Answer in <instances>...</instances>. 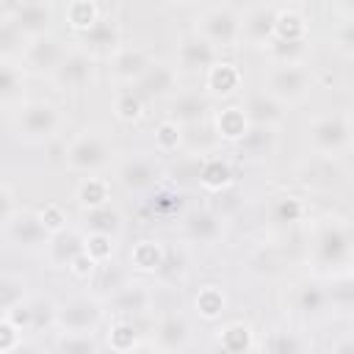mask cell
Segmentation results:
<instances>
[{
  "label": "cell",
  "instance_id": "52a82bcc",
  "mask_svg": "<svg viewBox=\"0 0 354 354\" xmlns=\"http://www.w3.org/2000/svg\"><path fill=\"white\" fill-rule=\"evenodd\" d=\"M194 33H199L218 53L241 47V6L235 3L202 6L194 17Z\"/></svg>",
  "mask_w": 354,
  "mask_h": 354
},
{
  "label": "cell",
  "instance_id": "91938a15",
  "mask_svg": "<svg viewBox=\"0 0 354 354\" xmlns=\"http://www.w3.org/2000/svg\"><path fill=\"white\" fill-rule=\"evenodd\" d=\"M28 299H30V296H28ZM28 299H25L22 304H17L11 313L3 315L19 335H22V332H30V326H33V315H30V301H28Z\"/></svg>",
  "mask_w": 354,
  "mask_h": 354
},
{
  "label": "cell",
  "instance_id": "d6986e66",
  "mask_svg": "<svg viewBox=\"0 0 354 354\" xmlns=\"http://www.w3.org/2000/svg\"><path fill=\"white\" fill-rule=\"evenodd\" d=\"M210 113H213V100L202 91V86L199 88H180L166 102V119L177 122L183 130L210 122Z\"/></svg>",
  "mask_w": 354,
  "mask_h": 354
},
{
  "label": "cell",
  "instance_id": "4fadbf2b",
  "mask_svg": "<svg viewBox=\"0 0 354 354\" xmlns=\"http://www.w3.org/2000/svg\"><path fill=\"white\" fill-rule=\"evenodd\" d=\"M72 44L77 50H83L88 58H94L97 64L100 61H108L122 44H124V36H122V25L111 17V14H102L86 33L75 36Z\"/></svg>",
  "mask_w": 354,
  "mask_h": 354
},
{
  "label": "cell",
  "instance_id": "7bdbcfd3",
  "mask_svg": "<svg viewBox=\"0 0 354 354\" xmlns=\"http://www.w3.org/2000/svg\"><path fill=\"white\" fill-rule=\"evenodd\" d=\"M326 282V296H329V310L340 313V315H348L351 307H354V279H351V268L348 271H340V274H332L324 279Z\"/></svg>",
  "mask_w": 354,
  "mask_h": 354
},
{
  "label": "cell",
  "instance_id": "2e32d148",
  "mask_svg": "<svg viewBox=\"0 0 354 354\" xmlns=\"http://www.w3.org/2000/svg\"><path fill=\"white\" fill-rule=\"evenodd\" d=\"M180 224V235L185 243L194 246H213L224 238V221L207 207V205H191L185 207V213L177 218Z\"/></svg>",
  "mask_w": 354,
  "mask_h": 354
},
{
  "label": "cell",
  "instance_id": "83f0119b",
  "mask_svg": "<svg viewBox=\"0 0 354 354\" xmlns=\"http://www.w3.org/2000/svg\"><path fill=\"white\" fill-rule=\"evenodd\" d=\"M235 149H238L241 158L263 163V160H268V158L277 155V149H279V130H277V127H257V124H249L246 136L235 144Z\"/></svg>",
  "mask_w": 354,
  "mask_h": 354
},
{
  "label": "cell",
  "instance_id": "74e56055",
  "mask_svg": "<svg viewBox=\"0 0 354 354\" xmlns=\"http://www.w3.org/2000/svg\"><path fill=\"white\" fill-rule=\"evenodd\" d=\"M268 213H271V221L277 227H296L310 216V207L296 194H279V196H274Z\"/></svg>",
  "mask_w": 354,
  "mask_h": 354
},
{
  "label": "cell",
  "instance_id": "7dc6e473",
  "mask_svg": "<svg viewBox=\"0 0 354 354\" xmlns=\"http://www.w3.org/2000/svg\"><path fill=\"white\" fill-rule=\"evenodd\" d=\"M53 354H102L97 335H72L58 332L53 340Z\"/></svg>",
  "mask_w": 354,
  "mask_h": 354
},
{
  "label": "cell",
  "instance_id": "8d00e7d4",
  "mask_svg": "<svg viewBox=\"0 0 354 354\" xmlns=\"http://www.w3.org/2000/svg\"><path fill=\"white\" fill-rule=\"evenodd\" d=\"M75 202L80 210H91V207H102L111 202V180H105L102 174H91V177H80L75 185Z\"/></svg>",
  "mask_w": 354,
  "mask_h": 354
},
{
  "label": "cell",
  "instance_id": "f546056e",
  "mask_svg": "<svg viewBox=\"0 0 354 354\" xmlns=\"http://www.w3.org/2000/svg\"><path fill=\"white\" fill-rule=\"evenodd\" d=\"M260 348H263V354H307L310 340L301 329L288 326V324H277L263 335Z\"/></svg>",
  "mask_w": 354,
  "mask_h": 354
},
{
  "label": "cell",
  "instance_id": "d6a6232c",
  "mask_svg": "<svg viewBox=\"0 0 354 354\" xmlns=\"http://www.w3.org/2000/svg\"><path fill=\"white\" fill-rule=\"evenodd\" d=\"M310 39L307 17L293 3H279L277 19H274V41H301Z\"/></svg>",
  "mask_w": 354,
  "mask_h": 354
},
{
  "label": "cell",
  "instance_id": "b9f144b4",
  "mask_svg": "<svg viewBox=\"0 0 354 354\" xmlns=\"http://www.w3.org/2000/svg\"><path fill=\"white\" fill-rule=\"evenodd\" d=\"M130 279H133V271L124 268V266H119L116 260L100 263V266H97V274L91 277V285H94L91 293H97L100 299H108L113 290H119V288L127 285Z\"/></svg>",
  "mask_w": 354,
  "mask_h": 354
},
{
  "label": "cell",
  "instance_id": "7c38bea8",
  "mask_svg": "<svg viewBox=\"0 0 354 354\" xmlns=\"http://www.w3.org/2000/svg\"><path fill=\"white\" fill-rule=\"evenodd\" d=\"M105 310L111 318L138 321L155 310V290H152V285H147L141 279H130L127 285H122L119 290H113L105 299Z\"/></svg>",
  "mask_w": 354,
  "mask_h": 354
},
{
  "label": "cell",
  "instance_id": "5bb4252c",
  "mask_svg": "<svg viewBox=\"0 0 354 354\" xmlns=\"http://www.w3.org/2000/svg\"><path fill=\"white\" fill-rule=\"evenodd\" d=\"M94 69H97V61L88 58L83 50H77L72 41H69V50L64 55V61L58 64V69L47 77L53 83L55 91H64V94H77L83 88L91 86L94 80Z\"/></svg>",
  "mask_w": 354,
  "mask_h": 354
},
{
  "label": "cell",
  "instance_id": "6f0895ef",
  "mask_svg": "<svg viewBox=\"0 0 354 354\" xmlns=\"http://www.w3.org/2000/svg\"><path fill=\"white\" fill-rule=\"evenodd\" d=\"M332 44L337 47V53L343 58H351L354 55V33H351V14L343 17L335 28H332Z\"/></svg>",
  "mask_w": 354,
  "mask_h": 354
},
{
  "label": "cell",
  "instance_id": "cb8c5ba5",
  "mask_svg": "<svg viewBox=\"0 0 354 354\" xmlns=\"http://www.w3.org/2000/svg\"><path fill=\"white\" fill-rule=\"evenodd\" d=\"M210 130L218 138V144H238L246 130H249V119L241 108V102H227L221 108H213L210 113Z\"/></svg>",
  "mask_w": 354,
  "mask_h": 354
},
{
  "label": "cell",
  "instance_id": "8992f818",
  "mask_svg": "<svg viewBox=\"0 0 354 354\" xmlns=\"http://www.w3.org/2000/svg\"><path fill=\"white\" fill-rule=\"evenodd\" d=\"M108 321L105 299H100L91 290L72 293L58 301L55 307V332H72V335H97Z\"/></svg>",
  "mask_w": 354,
  "mask_h": 354
},
{
  "label": "cell",
  "instance_id": "ba28073f",
  "mask_svg": "<svg viewBox=\"0 0 354 354\" xmlns=\"http://www.w3.org/2000/svg\"><path fill=\"white\" fill-rule=\"evenodd\" d=\"M351 113L348 111H335V113H324L315 116L307 130V147L313 149V155H324V158H343L351 149Z\"/></svg>",
  "mask_w": 354,
  "mask_h": 354
},
{
  "label": "cell",
  "instance_id": "ac0fdd59",
  "mask_svg": "<svg viewBox=\"0 0 354 354\" xmlns=\"http://www.w3.org/2000/svg\"><path fill=\"white\" fill-rule=\"evenodd\" d=\"M3 11L11 17L17 30L25 36V41L50 33V28L55 22V6L50 0H22V3L3 6Z\"/></svg>",
  "mask_w": 354,
  "mask_h": 354
},
{
  "label": "cell",
  "instance_id": "d4e9b609",
  "mask_svg": "<svg viewBox=\"0 0 354 354\" xmlns=\"http://www.w3.org/2000/svg\"><path fill=\"white\" fill-rule=\"evenodd\" d=\"M77 227L80 232H94V235H108L113 241H119L124 235V213L116 205H102V207H91V210H80L77 216Z\"/></svg>",
  "mask_w": 354,
  "mask_h": 354
},
{
  "label": "cell",
  "instance_id": "f6af8a7d",
  "mask_svg": "<svg viewBox=\"0 0 354 354\" xmlns=\"http://www.w3.org/2000/svg\"><path fill=\"white\" fill-rule=\"evenodd\" d=\"M30 296V282L22 274L0 271V315L11 313L17 304H22Z\"/></svg>",
  "mask_w": 354,
  "mask_h": 354
},
{
  "label": "cell",
  "instance_id": "ffe728a7",
  "mask_svg": "<svg viewBox=\"0 0 354 354\" xmlns=\"http://www.w3.org/2000/svg\"><path fill=\"white\" fill-rule=\"evenodd\" d=\"M155 61V55L141 47V44H122L108 61H105V69H108V80L116 83V88H127L133 86L144 72L147 66Z\"/></svg>",
  "mask_w": 354,
  "mask_h": 354
},
{
  "label": "cell",
  "instance_id": "603a6c76",
  "mask_svg": "<svg viewBox=\"0 0 354 354\" xmlns=\"http://www.w3.org/2000/svg\"><path fill=\"white\" fill-rule=\"evenodd\" d=\"M241 108H243L249 124H257V127H277L279 130L285 124V119H288V111L277 100H271L263 88H252L243 97Z\"/></svg>",
  "mask_w": 354,
  "mask_h": 354
},
{
  "label": "cell",
  "instance_id": "3957f363",
  "mask_svg": "<svg viewBox=\"0 0 354 354\" xmlns=\"http://www.w3.org/2000/svg\"><path fill=\"white\" fill-rule=\"evenodd\" d=\"M111 183L130 196H149L166 183V163L158 152H127L111 166Z\"/></svg>",
  "mask_w": 354,
  "mask_h": 354
},
{
  "label": "cell",
  "instance_id": "816d5d0a",
  "mask_svg": "<svg viewBox=\"0 0 354 354\" xmlns=\"http://www.w3.org/2000/svg\"><path fill=\"white\" fill-rule=\"evenodd\" d=\"M30 315H33V326L30 332L41 335L47 329H55V307L58 301H53L50 296H30Z\"/></svg>",
  "mask_w": 354,
  "mask_h": 354
},
{
  "label": "cell",
  "instance_id": "be15d7a7",
  "mask_svg": "<svg viewBox=\"0 0 354 354\" xmlns=\"http://www.w3.org/2000/svg\"><path fill=\"white\" fill-rule=\"evenodd\" d=\"M326 354H354V335L348 329L346 332H337L335 340H329Z\"/></svg>",
  "mask_w": 354,
  "mask_h": 354
},
{
  "label": "cell",
  "instance_id": "bcb514c9",
  "mask_svg": "<svg viewBox=\"0 0 354 354\" xmlns=\"http://www.w3.org/2000/svg\"><path fill=\"white\" fill-rule=\"evenodd\" d=\"M183 138H185V130L171 122V119H160L152 130V141H155V152L158 155H174V152H183Z\"/></svg>",
  "mask_w": 354,
  "mask_h": 354
},
{
  "label": "cell",
  "instance_id": "d590c367",
  "mask_svg": "<svg viewBox=\"0 0 354 354\" xmlns=\"http://www.w3.org/2000/svg\"><path fill=\"white\" fill-rule=\"evenodd\" d=\"M191 304H194V315H196V318H202V321H207V324H216V321H221V315L227 313V293H224L221 285L205 282V285L196 288Z\"/></svg>",
  "mask_w": 354,
  "mask_h": 354
},
{
  "label": "cell",
  "instance_id": "c3c4849f",
  "mask_svg": "<svg viewBox=\"0 0 354 354\" xmlns=\"http://www.w3.org/2000/svg\"><path fill=\"white\" fill-rule=\"evenodd\" d=\"M111 108H113V116H116L119 122L133 124V122H138V119L144 116V108H147V105L138 100V94H136L133 88H116Z\"/></svg>",
  "mask_w": 354,
  "mask_h": 354
},
{
  "label": "cell",
  "instance_id": "11a10c76",
  "mask_svg": "<svg viewBox=\"0 0 354 354\" xmlns=\"http://www.w3.org/2000/svg\"><path fill=\"white\" fill-rule=\"evenodd\" d=\"M39 218H41L47 235H55V232L69 227V216H66V210L58 202H47L44 207H39Z\"/></svg>",
  "mask_w": 354,
  "mask_h": 354
},
{
  "label": "cell",
  "instance_id": "03108f58",
  "mask_svg": "<svg viewBox=\"0 0 354 354\" xmlns=\"http://www.w3.org/2000/svg\"><path fill=\"white\" fill-rule=\"evenodd\" d=\"M124 354H160V351H158V348H155L149 340H141L136 348H130V351H124Z\"/></svg>",
  "mask_w": 354,
  "mask_h": 354
},
{
  "label": "cell",
  "instance_id": "9f6ffc18",
  "mask_svg": "<svg viewBox=\"0 0 354 354\" xmlns=\"http://www.w3.org/2000/svg\"><path fill=\"white\" fill-rule=\"evenodd\" d=\"M252 274H257V277H274L277 271H279V260H277V254L271 252V249H266V246H260V249H254L252 252V257H249V266H246Z\"/></svg>",
  "mask_w": 354,
  "mask_h": 354
},
{
  "label": "cell",
  "instance_id": "60d3db41",
  "mask_svg": "<svg viewBox=\"0 0 354 354\" xmlns=\"http://www.w3.org/2000/svg\"><path fill=\"white\" fill-rule=\"evenodd\" d=\"M185 194L169 183H163L160 188H155L149 196H147V207L152 210V216H160V218H180L185 213V205H183Z\"/></svg>",
  "mask_w": 354,
  "mask_h": 354
},
{
  "label": "cell",
  "instance_id": "277c9868",
  "mask_svg": "<svg viewBox=\"0 0 354 354\" xmlns=\"http://www.w3.org/2000/svg\"><path fill=\"white\" fill-rule=\"evenodd\" d=\"M260 88L288 111L310 100L315 88V72L310 69V64H301V66L266 64L260 72Z\"/></svg>",
  "mask_w": 354,
  "mask_h": 354
},
{
  "label": "cell",
  "instance_id": "30bf717a",
  "mask_svg": "<svg viewBox=\"0 0 354 354\" xmlns=\"http://www.w3.org/2000/svg\"><path fill=\"white\" fill-rule=\"evenodd\" d=\"M69 50V41H64L61 36H55L53 30L44 33V36H36V39H28L25 47H22V55H19V64L25 72L30 75H41V77H50L58 64L64 61Z\"/></svg>",
  "mask_w": 354,
  "mask_h": 354
},
{
  "label": "cell",
  "instance_id": "44dd1931",
  "mask_svg": "<svg viewBox=\"0 0 354 354\" xmlns=\"http://www.w3.org/2000/svg\"><path fill=\"white\" fill-rule=\"evenodd\" d=\"M279 3H252L241 6V44L266 47L274 39V19Z\"/></svg>",
  "mask_w": 354,
  "mask_h": 354
},
{
  "label": "cell",
  "instance_id": "ab89813d",
  "mask_svg": "<svg viewBox=\"0 0 354 354\" xmlns=\"http://www.w3.org/2000/svg\"><path fill=\"white\" fill-rule=\"evenodd\" d=\"M266 55H268V64H282V66H301V64H310V39H301V41H268L266 47Z\"/></svg>",
  "mask_w": 354,
  "mask_h": 354
},
{
  "label": "cell",
  "instance_id": "4316f807",
  "mask_svg": "<svg viewBox=\"0 0 354 354\" xmlns=\"http://www.w3.org/2000/svg\"><path fill=\"white\" fill-rule=\"evenodd\" d=\"M41 252H44V260H47L50 268H64L66 271L72 257L83 252V232H80V227L69 224L66 230L50 235V241H47V246Z\"/></svg>",
  "mask_w": 354,
  "mask_h": 354
},
{
  "label": "cell",
  "instance_id": "ee69618b",
  "mask_svg": "<svg viewBox=\"0 0 354 354\" xmlns=\"http://www.w3.org/2000/svg\"><path fill=\"white\" fill-rule=\"evenodd\" d=\"M141 332L136 326V321H127V318H111L108 329H105V343L113 354H124L130 348H136L141 343Z\"/></svg>",
  "mask_w": 354,
  "mask_h": 354
},
{
  "label": "cell",
  "instance_id": "f35d334b",
  "mask_svg": "<svg viewBox=\"0 0 354 354\" xmlns=\"http://www.w3.org/2000/svg\"><path fill=\"white\" fill-rule=\"evenodd\" d=\"M100 17H102V6L94 0H69L64 6V22L72 30V39L86 33Z\"/></svg>",
  "mask_w": 354,
  "mask_h": 354
},
{
  "label": "cell",
  "instance_id": "f907efd6",
  "mask_svg": "<svg viewBox=\"0 0 354 354\" xmlns=\"http://www.w3.org/2000/svg\"><path fill=\"white\" fill-rule=\"evenodd\" d=\"M22 47H25V36L17 30L11 17L0 8V58H17L19 61Z\"/></svg>",
  "mask_w": 354,
  "mask_h": 354
},
{
  "label": "cell",
  "instance_id": "7402d4cb",
  "mask_svg": "<svg viewBox=\"0 0 354 354\" xmlns=\"http://www.w3.org/2000/svg\"><path fill=\"white\" fill-rule=\"evenodd\" d=\"M243 86V75L235 61L218 58L205 75H202V91L216 102V100H232Z\"/></svg>",
  "mask_w": 354,
  "mask_h": 354
},
{
  "label": "cell",
  "instance_id": "f1b7e54d",
  "mask_svg": "<svg viewBox=\"0 0 354 354\" xmlns=\"http://www.w3.org/2000/svg\"><path fill=\"white\" fill-rule=\"evenodd\" d=\"M293 307L304 318H321L329 310V296H326V282L324 279H301L293 288Z\"/></svg>",
  "mask_w": 354,
  "mask_h": 354
},
{
  "label": "cell",
  "instance_id": "681fc988",
  "mask_svg": "<svg viewBox=\"0 0 354 354\" xmlns=\"http://www.w3.org/2000/svg\"><path fill=\"white\" fill-rule=\"evenodd\" d=\"M241 205H243V191H241L238 183H232L230 188H224V191H218V194H210V202H207V207H210L221 221H227L230 216H235V213L241 210Z\"/></svg>",
  "mask_w": 354,
  "mask_h": 354
},
{
  "label": "cell",
  "instance_id": "7a4b0ae2",
  "mask_svg": "<svg viewBox=\"0 0 354 354\" xmlns=\"http://www.w3.org/2000/svg\"><path fill=\"white\" fill-rule=\"evenodd\" d=\"M11 130L25 144H47L66 130V113L53 100L25 97L11 113Z\"/></svg>",
  "mask_w": 354,
  "mask_h": 354
},
{
  "label": "cell",
  "instance_id": "6125c7cd",
  "mask_svg": "<svg viewBox=\"0 0 354 354\" xmlns=\"http://www.w3.org/2000/svg\"><path fill=\"white\" fill-rule=\"evenodd\" d=\"M19 340H22V335H19V332H17V329H14V326H11V324H8V321L0 315V354L11 351V348H14Z\"/></svg>",
  "mask_w": 354,
  "mask_h": 354
},
{
  "label": "cell",
  "instance_id": "e0dca14e",
  "mask_svg": "<svg viewBox=\"0 0 354 354\" xmlns=\"http://www.w3.org/2000/svg\"><path fill=\"white\" fill-rule=\"evenodd\" d=\"M3 235L11 246L25 249V252H41L50 241V235L39 218V210H30V207H17L14 216L3 224Z\"/></svg>",
  "mask_w": 354,
  "mask_h": 354
},
{
  "label": "cell",
  "instance_id": "5b68a950",
  "mask_svg": "<svg viewBox=\"0 0 354 354\" xmlns=\"http://www.w3.org/2000/svg\"><path fill=\"white\" fill-rule=\"evenodd\" d=\"M313 263L326 277L351 268V224L346 218L332 216L313 232Z\"/></svg>",
  "mask_w": 354,
  "mask_h": 354
},
{
  "label": "cell",
  "instance_id": "8fae6325",
  "mask_svg": "<svg viewBox=\"0 0 354 354\" xmlns=\"http://www.w3.org/2000/svg\"><path fill=\"white\" fill-rule=\"evenodd\" d=\"M218 58H221V53L213 44H207L199 33L188 30V33H183L177 39V44H174V61L171 64L180 72V77H202Z\"/></svg>",
  "mask_w": 354,
  "mask_h": 354
},
{
  "label": "cell",
  "instance_id": "1f68e13d",
  "mask_svg": "<svg viewBox=\"0 0 354 354\" xmlns=\"http://www.w3.org/2000/svg\"><path fill=\"white\" fill-rule=\"evenodd\" d=\"M163 254H166V243L160 238H152V235H144L138 241H133L130 246V254H127V263H130V271L136 274H158L160 263H163Z\"/></svg>",
  "mask_w": 354,
  "mask_h": 354
},
{
  "label": "cell",
  "instance_id": "f5cc1de1",
  "mask_svg": "<svg viewBox=\"0 0 354 354\" xmlns=\"http://www.w3.org/2000/svg\"><path fill=\"white\" fill-rule=\"evenodd\" d=\"M116 243H119V241H113V238H108V235L83 232V252H86L91 260H97V263H108V260H113V254H116Z\"/></svg>",
  "mask_w": 354,
  "mask_h": 354
},
{
  "label": "cell",
  "instance_id": "94428289",
  "mask_svg": "<svg viewBox=\"0 0 354 354\" xmlns=\"http://www.w3.org/2000/svg\"><path fill=\"white\" fill-rule=\"evenodd\" d=\"M14 210H17V196H14V191H11L6 183H0V227L14 216Z\"/></svg>",
  "mask_w": 354,
  "mask_h": 354
},
{
  "label": "cell",
  "instance_id": "e7e4bbea",
  "mask_svg": "<svg viewBox=\"0 0 354 354\" xmlns=\"http://www.w3.org/2000/svg\"><path fill=\"white\" fill-rule=\"evenodd\" d=\"M6 354H47V348H44V343H39V340H33V337H22L11 351H6Z\"/></svg>",
  "mask_w": 354,
  "mask_h": 354
},
{
  "label": "cell",
  "instance_id": "836d02e7",
  "mask_svg": "<svg viewBox=\"0 0 354 354\" xmlns=\"http://www.w3.org/2000/svg\"><path fill=\"white\" fill-rule=\"evenodd\" d=\"M28 72L17 58H0V105H19L25 100Z\"/></svg>",
  "mask_w": 354,
  "mask_h": 354
},
{
  "label": "cell",
  "instance_id": "680465c9",
  "mask_svg": "<svg viewBox=\"0 0 354 354\" xmlns=\"http://www.w3.org/2000/svg\"><path fill=\"white\" fill-rule=\"evenodd\" d=\"M97 260H91L86 252H80V254H75L72 257V263L66 266V271L75 277V279H80V282H91V277L97 274Z\"/></svg>",
  "mask_w": 354,
  "mask_h": 354
},
{
  "label": "cell",
  "instance_id": "484cf974",
  "mask_svg": "<svg viewBox=\"0 0 354 354\" xmlns=\"http://www.w3.org/2000/svg\"><path fill=\"white\" fill-rule=\"evenodd\" d=\"M299 177H301V183H304V185H310V188L329 191V188H335L337 183H343L346 169H343V160H340V158L313 155L310 160H304V166H301Z\"/></svg>",
  "mask_w": 354,
  "mask_h": 354
},
{
  "label": "cell",
  "instance_id": "6da1fadb",
  "mask_svg": "<svg viewBox=\"0 0 354 354\" xmlns=\"http://www.w3.org/2000/svg\"><path fill=\"white\" fill-rule=\"evenodd\" d=\"M119 158L113 130L105 124H86L64 144V166L77 177L102 174Z\"/></svg>",
  "mask_w": 354,
  "mask_h": 354
},
{
  "label": "cell",
  "instance_id": "e575fe53",
  "mask_svg": "<svg viewBox=\"0 0 354 354\" xmlns=\"http://www.w3.org/2000/svg\"><path fill=\"white\" fill-rule=\"evenodd\" d=\"M254 343H257L254 329L246 321H227L216 332V346L221 354H249L254 348Z\"/></svg>",
  "mask_w": 354,
  "mask_h": 354
},
{
  "label": "cell",
  "instance_id": "db71d44e",
  "mask_svg": "<svg viewBox=\"0 0 354 354\" xmlns=\"http://www.w3.org/2000/svg\"><path fill=\"white\" fill-rule=\"evenodd\" d=\"M185 268H188V257H185V252L177 246V249H169L166 246V254H163V263H160V268H158V279H163V282H177V279H183V274H185Z\"/></svg>",
  "mask_w": 354,
  "mask_h": 354
},
{
  "label": "cell",
  "instance_id": "9c48e42d",
  "mask_svg": "<svg viewBox=\"0 0 354 354\" xmlns=\"http://www.w3.org/2000/svg\"><path fill=\"white\" fill-rule=\"evenodd\" d=\"M180 83H183V77H180V72L174 69V64L155 58V61L147 66V72H144L133 86H127V88H133V91L138 94V100H141L144 105H149V102H169V100L183 88Z\"/></svg>",
  "mask_w": 354,
  "mask_h": 354
},
{
  "label": "cell",
  "instance_id": "4dcf8cb0",
  "mask_svg": "<svg viewBox=\"0 0 354 354\" xmlns=\"http://www.w3.org/2000/svg\"><path fill=\"white\" fill-rule=\"evenodd\" d=\"M235 183V171L232 163L224 155H207L199 160V171H196V185L207 194H218L224 188H230Z\"/></svg>",
  "mask_w": 354,
  "mask_h": 354
},
{
  "label": "cell",
  "instance_id": "9a60e30c",
  "mask_svg": "<svg viewBox=\"0 0 354 354\" xmlns=\"http://www.w3.org/2000/svg\"><path fill=\"white\" fill-rule=\"evenodd\" d=\"M191 340H194V321L180 310H169V313L158 315L149 343L160 354H180L191 346Z\"/></svg>",
  "mask_w": 354,
  "mask_h": 354
}]
</instances>
